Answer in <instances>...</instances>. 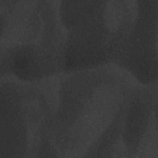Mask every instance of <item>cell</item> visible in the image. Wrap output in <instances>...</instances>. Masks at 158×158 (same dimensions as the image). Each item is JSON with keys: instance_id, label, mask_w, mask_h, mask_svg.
I'll return each instance as SVG.
<instances>
[{"instance_id": "4", "label": "cell", "mask_w": 158, "mask_h": 158, "mask_svg": "<svg viewBox=\"0 0 158 158\" xmlns=\"http://www.w3.org/2000/svg\"><path fill=\"white\" fill-rule=\"evenodd\" d=\"M1 43L64 52L67 32L59 1L0 0Z\"/></svg>"}, {"instance_id": "7", "label": "cell", "mask_w": 158, "mask_h": 158, "mask_svg": "<svg viewBox=\"0 0 158 158\" xmlns=\"http://www.w3.org/2000/svg\"><path fill=\"white\" fill-rule=\"evenodd\" d=\"M127 104L109 127L89 148L83 157H123L121 136Z\"/></svg>"}, {"instance_id": "5", "label": "cell", "mask_w": 158, "mask_h": 158, "mask_svg": "<svg viewBox=\"0 0 158 158\" xmlns=\"http://www.w3.org/2000/svg\"><path fill=\"white\" fill-rule=\"evenodd\" d=\"M157 82L139 83L127 105L121 136L123 157L157 153Z\"/></svg>"}, {"instance_id": "2", "label": "cell", "mask_w": 158, "mask_h": 158, "mask_svg": "<svg viewBox=\"0 0 158 158\" xmlns=\"http://www.w3.org/2000/svg\"><path fill=\"white\" fill-rule=\"evenodd\" d=\"M59 75L25 81L0 78V158L36 157L58 106Z\"/></svg>"}, {"instance_id": "6", "label": "cell", "mask_w": 158, "mask_h": 158, "mask_svg": "<svg viewBox=\"0 0 158 158\" xmlns=\"http://www.w3.org/2000/svg\"><path fill=\"white\" fill-rule=\"evenodd\" d=\"M133 30L117 65L141 84L157 80L158 0L138 1Z\"/></svg>"}, {"instance_id": "1", "label": "cell", "mask_w": 158, "mask_h": 158, "mask_svg": "<svg viewBox=\"0 0 158 158\" xmlns=\"http://www.w3.org/2000/svg\"><path fill=\"white\" fill-rule=\"evenodd\" d=\"M139 83L115 64L59 75L58 106L45 134L53 156L83 157Z\"/></svg>"}, {"instance_id": "3", "label": "cell", "mask_w": 158, "mask_h": 158, "mask_svg": "<svg viewBox=\"0 0 158 158\" xmlns=\"http://www.w3.org/2000/svg\"><path fill=\"white\" fill-rule=\"evenodd\" d=\"M137 0L87 1L65 29L64 72L117 64L136 22Z\"/></svg>"}]
</instances>
